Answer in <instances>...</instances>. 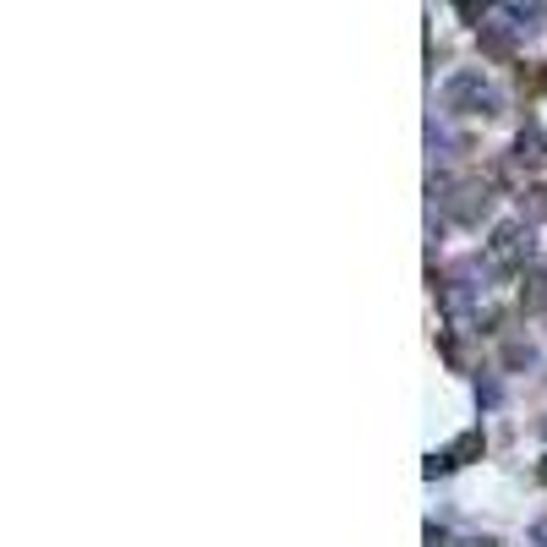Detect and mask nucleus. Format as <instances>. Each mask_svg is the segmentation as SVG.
I'll return each mask as SVG.
<instances>
[{
  "mask_svg": "<svg viewBox=\"0 0 547 547\" xmlns=\"http://www.w3.org/2000/svg\"><path fill=\"white\" fill-rule=\"evenodd\" d=\"M444 104H449V110H482V115L504 110V99L482 83V72H455V77H449V83H444Z\"/></svg>",
  "mask_w": 547,
  "mask_h": 547,
  "instance_id": "obj_1",
  "label": "nucleus"
},
{
  "mask_svg": "<svg viewBox=\"0 0 547 547\" xmlns=\"http://www.w3.org/2000/svg\"><path fill=\"white\" fill-rule=\"evenodd\" d=\"M487 258H493L498 269H520V263L531 258V230L526 225H498L493 241H487Z\"/></svg>",
  "mask_w": 547,
  "mask_h": 547,
  "instance_id": "obj_2",
  "label": "nucleus"
},
{
  "mask_svg": "<svg viewBox=\"0 0 547 547\" xmlns=\"http://www.w3.org/2000/svg\"><path fill=\"white\" fill-rule=\"evenodd\" d=\"M487 208H493V192H487V186H460V192L449 197V219H460V225H482Z\"/></svg>",
  "mask_w": 547,
  "mask_h": 547,
  "instance_id": "obj_3",
  "label": "nucleus"
},
{
  "mask_svg": "<svg viewBox=\"0 0 547 547\" xmlns=\"http://www.w3.org/2000/svg\"><path fill=\"white\" fill-rule=\"evenodd\" d=\"M515 28L520 22H482V50L493 55V61H509V55H515Z\"/></svg>",
  "mask_w": 547,
  "mask_h": 547,
  "instance_id": "obj_4",
  "label": "nucleus"
},
{
  "mask_svg": "<svg viewBox=\"0 0 547 547\" xmlns=\"http://www.w3.org/2000/svg\"><path fill=\"white\" fill-rule=\"evenodd\" d=\"M515 159H520V165H547V137H542V126H526V132L515 137Z\"/></svg>",
  "mask_w": 547,
  "mask_h": 547,
  "instance_id": "obj_5",
  "label": "nucleus"
},
{
  "mask_svg": "<svg viewBox=\"0 0 547 547\" xmlns=\"http://www.w3.org/2000/svg\"><path fill=\"white\" fill-rule=\"evenodd\" d=\"M520 307H526L531 318H537V312H547V274H542V269L526 274V285H520Z\"/></svg>",
  "mask_w": 547,
  "mask_h": 547,
  "instance_id": "obj_6",
  "label": "nucleus"
},
{
  "mask_svg": "<svg viewBox=\"0 0 547 547\" xmlns=\"http://www.w3.org/2000/svg\"><path fill=\"white\" fill-rule=\"evenodd\" d=\"M449 455H455V465H465V460H476V455H482V427H471V433H460L455 444H449Z\"/></svg>",
  "mask_w": 547,
  "mask_h": 547,
  "instance_id": "obj_7",
  "label": "nucleus"
},
{
  "mask_svg": "<svg viewBox=\"0 0 547 547\" xmlns=\"http://www.w3.org/2000/svg\"><path fill=\"white\" fill-rule=\"evenodd\" d=\"M498 400H504V389H498V378H476V405H487V411H493Z\"/></svg>",
  "mask_w": 547,
  "mask_h": 547,
  "instance_id": "obj_8",
  "label": "nucleus"
},
{
  "mask_svg": "<svg viewBox=\"0 0 547 547\" xmlns=\"http://www.w3.org/2000/svg\"><path fill=\"white\" fill-rule=\"evenodd\" d=\"M504 362H509V367H531V362H537V351H531V345H509Z\"/></svg>",
  "mask_w": 547,
  "mask_h": 547,
  "instance_id": "obj_9",
  "label": "nucleus"
},
{
  "mask_svg": "<svg viewBox=\"0 0 547 547\" xmlns=\"http://www.w3.org/2000/svg\"><path fill=\"white\" fill-rule=\"evenodd\" d=\"M455 6H460L465 22H476V28H482V6H487V0H455Z\"/></svg>",
  "mask_w": 547,
  "mask_h": 547,
  "instance_id": "obj_10",
  "label": "nucleus"
},
{
  "mask_svg": "<svg viewBox=\"0 0 547 547\" xmlns=\"http://www.w3.org/2000/svg\"><path fill=\"white\" fill-rule=\"evenodd\" d=\"M537 6H542V0H509V11H515V17H531Z\"/></svg>",
  "mask_w": 547,
  "mask_h": 547,
  "instance_id": "obj_11",
  "label": "nucleus"
},
{
  "mask_svg": "<svg viewBox=\"0 0 547 547\" xmlns=\"http://www.w3.org/2000/svg\"><path fill=\"white\" fill-rule=\"evenodd\" d=\"M531 219H547V192H531Z\"/></svg>",
  "mask_w": 547,
  "mask_h": 547,
  "instance_id": "obj_12",
  "label": "nucleus"
},
{
  "mask_svg": "<svg viewBox=\"0 0 547 547\" xmlns=\"http://www.w3.org/2000/svg\"><path fill=\"white\" fill-rule=\"evenodd\" d=\"M531 542H537V547H547V515L537 520V526H531Z\"/></svg>",
  "mask_w": 547,
  "mask_h": 547,
  "instance_id": "obj_13",
  "label": "nucleus"
},
{
  "mask_svg": "<svg viewBox=\"0 0 547 547\" xmlns=\"http://www.w3.org/2000/svg\"><path fill=\"white\" fill-rule=\"evenodd\" d=\"M465 547H493V542H487V537H476V542H465Z\"/></svg>",
  "mask_w": 547,
  "mask_h": 547,
  "instance_id": "obj_14",
  "label": "nucleus"
},
{
  "mask_svg": "<svg viewBox=\"0 0 547 547\" xmlns=\"http://www.w3.org/2000/svg\"><path fill=\"white\" fill-rule=\"evenodd\" d=\"M537 482H547V460H542V465H537Z\"/></svg>",
  "mask_w": 547,
  "mask_h": 547,
  "instance_id": "obj_15",
  "label": "nucleus"
},
{
  "mask_svg": "<svg viewBox=\"0 0 547 547\" xmlns=\"http://www.w3.org/2000/svg\"><path fill=\"white\" fill-rule=\"evenodd\" d=\"M542 433H547V422H542Z\"/></svg>",
  "mask_w": 547,
  "mask_h": 547,
  "instance_id": "obj_16",
  "label": "nucleus"
}]
</instances>
